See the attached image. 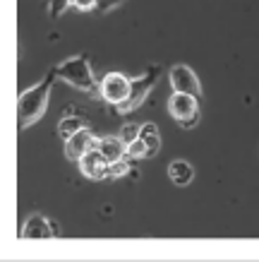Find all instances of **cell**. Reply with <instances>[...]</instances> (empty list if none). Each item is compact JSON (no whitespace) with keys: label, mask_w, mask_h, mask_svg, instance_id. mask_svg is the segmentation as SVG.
I'll return each instance as SVG.
<instances>
[{"label":"cell","mask_w":259,"mask_h":262,"mask_svg":"<svg viewBox=\"0 0 259 262\" xmlns=\"http://www.w3.org/2000/svg\"><path fill=\"white\" fill-rule=\"evenodd\" d=\"M96 144V137H94V133L89 130V127H79L75 135H70L67 140H65V157L67 159H72V161H77L82 154H84L86 149H91Z\"/></svg>","instance_id":"cell-8"},{"label":"cell","mask_w":259,"mask_h":262,"mask_svg":"<svg viewBox=\"0 0 259 262\" xmlns=\"http://www.w3.org/2000/svg\"><path fill=\"white\" fill-rule=\"evenodd\" d=\"M168 113L178 120L180 127L192 130L199 123V96L173 92L171 99H168Z\"/></svg>","instance_id":"cell-4"},{"label":"cell","mask_w":259,"mask_h":262,"mask_svg":"<svg viewBox=\"0 0 259 262\" xmlns=\"http://www.w3.org/2000/svg\"><path fill=\"white\" fill-rule=\"evenodd\" d=\"M99 94L110 106H118L130 94V77L123 75V72H108V75H103V80L99 82Z\"/></svg>","instance_id":"cell-5"},{"label":"cell","mask_w":259,"mask_h":262,"mask_svg":"<svg viewBox=\"0 0 259 262\" xmlns=\"http://www.w3.org/2000/svg\"><path fill=\"white\" fill-rule=\"evenodd\" d=\"M147 147V157H156L161 151V133H158L156 123H144L139 125V135H137Z\"/></svg>","instance_id":"cell-11"},{"label":"cell","mask_w":259,"mask_h":262,"mask_svg":"<svg viewBox=\"0 0 259 262\" xmlns=\"http://www.w3.org/2000/svg\"><path fill=\"white\" fill-rule=\"evenodd\" d=\"M53 75L58 80L67 82L70 87L79 89V92H86V94H96L99 92V82L94 77V70L84 56H72L63 63H58L53 68Z\"/></svg>","instance_id":"cell-2"},{"label":"cell","mask_w":259,"mask_h":262,"mask_svg":"<svg viewBox=\"0 0 259 262\" xmlns=\"http://www.w3.org/2000/svg\"><path fill=\"white\" fill-rule=\"evenodd\" d=\"M168 80H171L173 92H182V94H195L202 96V84H199V77L195 75V70L190 65H173L171 72H168Z\"/></svg>","instance_id":"cell-6"},{"label":"cell","mask_w":259,"mask_h":262,"mask_svg":"<svg viewBox=\"0 0 259 262\" xmlns=\"http://www.w3.org/2000/svg\"><path fill=\"white\" fill-rule=\"evenodd\" d=\"M130 173V161L123 157V159H115V161H108V178H125V176Z\"/></svg>","instance_id":"cell-14"},{"label":"cell","mask_w":259,"mask_h":262,"mask_svg":"<svg viewBox=\"0 0 259 262\" xmlns=\"http://www.w3.org/2000/svg\"><path fill=\"white\" fill-rule=\"evenodd\" d=\"M168 178H171L175 185H180V188H185V185H190L192 183V178H195V168H192V164L185 159H175L168 164Z\"/></svg>","instance_id":"cell-10"},{"label":"cell","mask_w":259,"mask_h":262,"mask_svg":"<svg viewBox=\"0 0 259 262\" xmlns=\"http://www.w3.org/2000/svg\"><path fill=\"white\" fill-rule=\"evenodd\" d=\"M125 159H147V147L139 137H134L132 142L125 144Z\"/></svg>","instance_id":"cell-15"},{"label":"cell","mask_w":259,"mask_h":262,"mask_svg":"<svg viewBox=\"0 0 259 262\" xmlns=\"http://www.w3.org/2000/svg\"><path fill=\"white\" fill-rule=\"evenodd\" d=\"M22 238L24 241H36V238H53V229H51V219L43 214H32L22 226Z\"/></svg>","instance_id":"cell-9"},{"label":"cell","mask_w":259,"mask_h":262,"mask_svg":"<svg viewBox=\"0 0 259 262\" xmlns=\"http://www.w3.org/2000/svg\"><path fill=\"white\" fill-rule=\"evenodd\" d=\"M94 147L101 151L106 161H115L125 157V144L120 137H101V140H96Z\"/></svg>","instance_id":"cell-12"},{"label":"cell","mask_w":259,"mask_h":262,"mask_svg":"<svg viewBox=\"0 0 259 262\" xmlns=\"http://www.w3.org/2000/svg\"><path fill=\"white\" fill-rule=\"evenodd\" d=\"M125 0H96V8L103 10V12H108V10L118 8V5H123Z\"/></svg>","instance_id":"cell-19"},{"label":"cell","mask_w":259,"mask_h":262,"mask_svg":"<svg viewBox=\"0 0 259 262\" xmlns=\"http://www.w3.org/2000/svg\"><path fill=\"white\" fill-rule=\"evenodd\" d=\"M70 3L77 12H91V10H96V0H70Z\"/></svg>","instance_id":"cell-18"},{"label":"cell","mask_w":259,"mask_h":262,"mask_svg":"<svg viewBox=\"0 0 259 262\" xmlns=\"http://www.w3.org/2000/svg\"><path fill=\"white\" fill-rule=\"evenodd\" d=\"M53 80H55V75L51 70L41 82L32 84L29 89H24L22 94H19L17 108H19V127L22 130L32 127L34 123H39L43 118V113L48 108V99H51V89H53Z\"/></svg>","instance_id":"cell-1"},{"label":"cell","mask_w":259,"mask_h":262,"mask_svg":"<svg viewBox=\"0 0 259 262\" xmlns=\"http://www.w3.org/2000/svg\"><path fill=\"white\" fill-rule=\"evenodd\" d=\"M158 75H161V68H158V65H154V68H149L144 75H139V77L130 80V94H127L125 101L115 106V111L125 116V113H132L134 108H139L142 103L147 101L149 92L156 87Z\"/></svg>","instance_id":"cell-3"},{"label":"cell","mask_w":259,"mask_h":262,"mask_svg":"<svg viewBox=\"0 0 259 262\" xmlns=\"http://www.w3.org/2000/svg\"><path fill=\"white\" fill-rule=\"evenodd\" d=\"M79 171H82V176L84 178H89V181H103V178H108V161L103 159V154L96 147H91V149H86L82 157H79Z\"/></svg>","instance_id":"cell-7"},{"label":"cell","mask_w":259,"mask_h":262,"mask_svg":"<svg viewBox=\"0 0 259 262\" xmlns=\"http://www.w3.org/2000/svg\"><path fill=\"white\" fill-rule=\"evenodd\" d=\"M72 8L70 0H51V8H48V15L53 17V19H58L60 15H65V10Z\"/></svg>","instance_id":"cell-17"},{"label":"cell","mask_w":259,"mask_h":262,"mask_svg":"<svg viewBox=\"0 0 259 262\" xmlns=\"http://www.w3.org/2000/svg\"><path fill=\"white\" fill-rule=\"evenodd\" d=\"M86 125V120H82L79 116H63V118L58 120V135L63 137V140H67L70 135H75L79 127H84Z\"/></svg>","instance_id":"cell-13"},{"label":"cell","mask_w":259,"mask_h":262,"mask_svg":"<svg viewBox=\"0 0 259 262\" xmlns=\"http://www.w3.org/2000/svg\"><path fill=\"white\" fill-rule=\"evenodd\" d=\"M139 135V123H125V125L120 127V140H123V144H127V142H132L134 137Z\"/></svg>","instance_id":"cell-16"}]
</instances>
